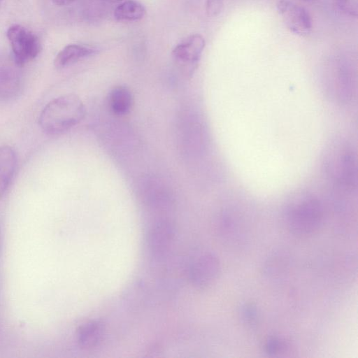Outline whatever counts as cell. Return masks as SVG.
I'll return each instance as SVG.
<instances>
[{
  "instance_id": "obj_1",
  "label": "cell",
  "mask_w": 358,
  "mask_h": 358,
  "mask_svg": "<svg viewBox=\"0 0 358 358\" xmlns=\"http://www.w3.org/2000/svg\"><path fill=\"white\" fill-rule=\"evenodd\" d=\"M324 175L336 187L352 191L357 184V155L352 145L337 139L329 144L322 158Z\"/></svg>"
},
{
  "instance_id": "obj_2",
  "label": "cell",
  "mask_w": 358,
  "mask_h": 358,
  "mask_svg": "<svg viewBox=\"0 0 358 358\" xmlns=\"http://www.w3.org/2000/svg\"><path fill=\"white\" fill-rule=\"evenodd\" d=\"M85 107L76 94H67L51 100L41 111L38 123L49 135L62 134L85 117Z\"/></svg>"
},
{
  "instance_id": "obj_3",
  "label": "cell",
  "mask_w": 358,
  "mask_h": 358,
  "mask_svg": "<svg viewBox=\"0 0 358 358\" xmlns=\"http://www.w3.org/2000/svg\"><path fill=\"white\" fill-rule=\"evenodd\" d=\"M323 217L324 209L320 200L307 192L294 194L285 208L288 229L298 236L315 234L320 228Z\"/></svg>"
},
{
  "instance_id": "obj_4",
  "label": "cell",
  "mask_w": 358,
  "mask_h": 358,
  "mask_svg": "<svg viewBox=\"0 0 358 358\" xmlns=\"http://www.w3.org/2000/svg\"><path fill=\"white\" fill-rule=\"evenodd\" d=\"M7 38L13 52V59L22 67L36 58L40 53L41 45L38 36L23 26L14 24L8 28Z\"/></svg>"
},
{
  "instance_id": "obj_5",
  "label": "cell",
  "mask_w": 358,
  "mask_h": 358,
  "mask_svg": "<svg viewBox=\"0 0 358 358\" xmlns=\"http://www.w3.org/2000/svg\"><path fill=\"white\" fill-rule=\"evenodd\" d=\"M220 271L221 265L218 257L213 252H206L193 260L189 266V277L195 287L204 289L215 283Z\"/></svg>"
},
{
  "instance_id": "obj_6",
  "label": "cell",
  "mask_w": 358,
  "mask_h": 358,
  "mask_svg": "<svg viewBox=\"0 0 358 358\" xmlns=\"http://www.w3.org/2000/svg\"><path fill=\"white\" fill-rule=\"evenodd\" d=\"M205 47L203 37L195 34L189 36L173 50V58L186 76H192L197 67L198 63Z\"/></svg>"
},
{
  "instance_id": "obj_7",
  "label": "cell",
  "mask_w": 358,
  "mask_h": 358,
  "mask_svg": "<svg viewBox=\"0 0 358 358\" xmlns=\"http://www.w3.org/2000/svg\"><path fill=\"white\" fill-rule=\"evenodd\" d=\"M277 10L290 31L300 36L310 34L312 20L303 7L288 0H280L277 3Z\"/></svg>"
},
{
  "instance_id": "obj_8",
  "label": "cell",
  "mask_w": 358,
  "mask_h": 358,
  "mask_svg": "<svg viewBox=\"0 0 358 358\" xmlns=\"http://www.w3.org/2000/svg\"><path fill=\"white\" fill-rule=\"evenodd\" d=\"M176 236L174 224L166 219L155 222L148 234V245L153 257H163L169 251Z\"/></svg>"
},
{
  "instance_id": "obj_9",
  "label": "cell",
  "mask_w": 358,
  "mask_h": 358,
  "mask_svg": "<svg viewBox=\"0 0 358 358\" xmlns=\"http://www.w3.org/2000/svg\"><path fill=\"white\" fill-rule=\"evenodd\" d=\"M19 66L7 59L0 58V100L8 101L21 92L22 78Z\"/></svg>"
},
{
  "instance_id": "obj_10",
  "label": "cell",
  "mask_w": 358,
  "mask_h": 358,
  "mask_svg": "<svg viewBox=\"0 0 358 358\" xmlns=\"http://www.w3.org/2000/svg\"><path fill=\"white\" fill-rule=\"evenodd\" d=\"M17 164L16 153L9 145L0 147V199L5 194L14 176Z\"/></svg>"
},
{
  "instance_id": "obj_11",
  "label": "cell",
  "mask_w": 358,
  "mask_h": 358,
  "mask_svg": "<svg viewBox=\"0 0 358 358\" xmlns=\"http://www.w3.org/2000/svg\"><path fill=\"white\" fill-rule=\"evenodd\" d=\"M105 331L103 323L100 320H91L82 324L78 331V343L86 350L99 344Z\"/></svg>"
},
{
  "instance_id": "obj_12",
  "label": "cell",
  "mask_w": 358,
  "mask_h": 358,
  "mask_svg": "<svg viewBox=\"0 0 358 358\" xmlns=\"http://www.w3.org/2000/svg\"><path fill=\"white\" fill-rule=\"evenodd\" d=\"M96 50L90 47L70 44L62 48L55 57L54 64L57 69H63L79 60L94 55Z\"/></svg>"
},
{
  "instance_id": "obj_13",
  "label": "cell",
  "mask_w": 358,
  "mask_h": 358,
  "mask_svg": "<svg viewBox=\"0 0 358 358\" xmlns=\"http://www.w3.org/2000/svg\"><path fill=\"white\" fill-rule=\"evenodd\" d=\"M108 102L109 108L113 113L123 115L131 110L134 98L131 90L127 87L118 85L110 90Z\"/></svg>"
},
{
  "instance_id": "obj_14",
  "label": "cell",
  "mask_w": 358,
  "mask_h": 358,
  "mask_svg": "<svg viewBox=\"0 0 358 358\" xmlns=\"http://www.w3.org/2000/svg\"><path fill=\"white\" fill-rule=\"evenodd\" d=\"M145 13L146 10L140 2L127 0L115 8L113 15L119 21H136L142 19Z\"/></svg>"
},
{
  "instance_id": "obj_15",
  "label": "cell",
  "mask_w": 358,
  "mask_h": 358,
  "mask_svg": "<svg viewBox=\"0 0 358 358\" xmlns=\"http://www.w3.org/2000/svg\"><path fill=\"white\" fill-rule=\"evenodd\" d=\"M240 315L245 324L252 327L257 324L259 314L255 303H245L240 308Z\"/></svg>"
},
{
  "instance_id": "obj_16",
  "label": "cell",
  "mask_w": 358,
  "mask_h": 358,
  "mask_svg": "<svg viewBox=\"0 0 358 358\" xmlns=\"http://www.w3.org/2000/svg\"><path fill=\"white\" fill-rule=\"evenodd\" d=\"M287 348L284 341L277 337L268 338L264 345L265 352L269 355H276L282 353Z\"/></svg>"
},
{
  "instance_id": "obj_17",
  "label": "cell",
  "mask_w": 358,
  "mask_h": 358,
  "mask_svg": "<svg viewBox=\"0 0 358 358\" xmlns=\"http://www.w3.org/2000/svg\"><path fill=\"white\" fill-rule=\"evenodd\" d=\"M337 8L344 14L357 17L358 0H334Z\"/></svg>"
},
{
  "instance_id": "obj_18",
  "label": "cell",
  "mask_w": 358,
  "mask_h": 358,
  "mask_svg": "<svg viewBox=\"0 0 358 358\" xmlns=\"http://www.w3.org/2000/svg\"><path fill=\"white\" fill-rule=\"evenodd\" d=\"M224 0H206V13L209 17H215L222 10Z\"/></svg>"
},
{
  "instance_id": "obj_19",
  "label": "cell",
  "mask_w": 358,
  "mask_h": 358,
  "mask_svg": "<svg viewBox=\"0 0 358 358\" xmlns=\"http://www.w3.org/2000/svg\"><path fill=\"white\" fill-rule=\"evenodd\" d=\"M55 4L58 6H66L71 3L75 0H51Z\"/></svg>"
},
{
  "instance_id": "obj_20",
  "label": "cell",
  "mask_w": 358,
  "mask_h": 358,
  "mask_svg": "<svg viewBox=\"0 0 358 358\" xmlns=\"http://www.w3.org/2000/svg\"><path fill=\"white\" fill-rule=\"evenodd\" d=\"M103 1H108V2H118V1H122L124 0H103Z\"/></svg>"
},
{
  "instance_id": "obj_21",
  "label": "cell",
  "mask_w": 358,
  "mask_h": 358,
  "mask_svg": "<svg viewBox=\"0 0 358 358\" xmlns=\"http://www.w3.org/2000/svg\"><path fill=\"white\" fill-rule=\"evenodd\" d=\"M1 242H2V236H1V227H0V250H1Z\"/></svg>"
},
{
  "instance_id": "obj_22",
  "label": "cell",
  "mask_w": 358,
  "mask_h": 358,
  "mask_svg": "<svg viewBox=\"0 0 358 358\" xmlns=\"http://www.w3.org/2000/svg\"><path fill=\"white\" fill-rule=\"evenodd\" d=\"M304 1H315V0H303Z\"/></svg>"
}]
</instances>
